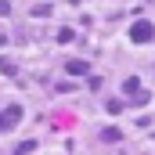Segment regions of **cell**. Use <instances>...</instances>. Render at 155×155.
<instances>
[{"label":"cell","instance_id":"277c9868","mask_svg":"<svg viewBox=\"0 0 155 155\" xmlns=\"http://www.w3.org/2000/svg\"><path fill=\"white\" fill-rule=\"evenodd\" d=\"M97 141H108V144H112V141H123V130H116V126H105V130L97 134Z\"/></svg>","mask_w":155,"mask_h":155},{"label":"cell","instance_id":"3957f363","mask_svg":"<svg viewBox=\"0 0 155 155\" xmlns=\"http://www.w3.org/2000/svg\"><path fill=\"white\" fill-rule=\"evenodd\" d=\"M123 94H130V97L141 94V79H137V76H126V79H123Z\"/></svg>","mask_w":155,"mask_h":155},{"label":"cell","instance_id":"8992f818","mask_svg":"<svg viewBox=\"0 0 155 155\" xmlns=\"http://www.w3.org/2000/svg\"><path fill=\"white\" fill-rule=\"evenodd\" d=\"M33 15H36V18H43V15H51V4H36V7H33Z\"/></svg>","mask_w":155,"mask_h":155},{"label":"cell","instance_id":"52a82bcc","mask_svg":"<svg viewBox=\"0 0 155 155\" xmlns=\"http://www.w3.org/2000/svg\"><path fill=\"white\" fill-rule=\"evenodd\" d=\"M11 15V0H0V18H7Z\"/></svg>","mask_w":155,"mask_h":155},{"label":"cell","instance_id":"6da1fadb","mask_svg":"<svg viewBox=\"0 0 155 155\" xmlns=\"http://www.w3.org/2000/svg\"><path fill=\"white\" fill-rule=\"evenodd\" d=\"M126 36L134 40V43H152V40H155V25H152V22H144V18H137V22L126 29Z\"/></svg>","mask_w":155,"mask_h":155},{"label":"cell","instance_id":"7a4b0ae2","mask_svg":"<svg viewBox=\"0 0 155 155\" xmlns=\"http://www.w3.org/2000/svg\"><path fill=\"white\" fill-rule=\"evenodd\" d=\"M18 119H22V105H11V108H4V112H0V134H7L11 126H18Z\"/></svg>","mask_w":155,"mask_h":155},{"label":"cell","instance_id":"ba28073f","mask_svg":"<svg viewBox=\"0 0 155 155\" xmlns=\"http://www.w3.org/2000/svg\"><path fill=\"white\" fill-rule=\"evenodd\" d=\"M0 72H7V76H15V65H11V61H0Z\"/></svg>","mask_w":155,"mask_h":155},{"label":"cell","instance_id":"5b68a950","mask_svg":"<svg viewBox=\"0 0 155 155\" xmlns=\"http://www.w3.org/2000/svg\"><path fill=\"white\" fill-rule=\"evenodd\" d=\"M90 72V65L83 61V58H76V61H69V76H87Z\"/></svg>","mask_w":155,"mask_h":155}]
</instances>
